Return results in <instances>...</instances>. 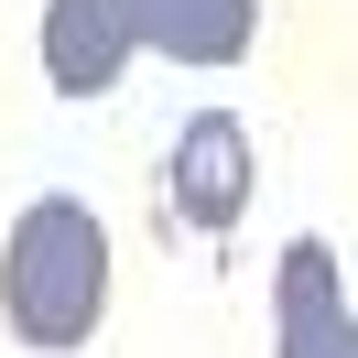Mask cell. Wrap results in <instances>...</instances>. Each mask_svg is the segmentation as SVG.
Listing matches in <instances>:
<instances>
[{
	"mask_svg": "<svg viewBox=\"0 0 358 358\" xmlns=\"http://www.w3.org/2000/svg\"><path fill=\"white\" fill-rule=\"evenodd\" d=\"M271 358H358V315H348V271L326 239L282 250V282H271Z\"/></svg>",
	"mask_w": 358,
	"mask_h": 358,
	"instance_id": "277c9868",
	"label": "cell"
},
{
	"mask_svg": "<svg viewBox=\"0 0 358 358\" xmlns=\"http://www.w3.org/2000/svg\"><path fill=\"white\" fill-rule=\"evenodd\" d=\"M239 206H250V131H239V109H196L163 152V228L228 239Z\"/></svg>",
	"mask_w": 358,
	"mask_h": 358,
	"instance_id": "3957f363",
	"label": "cell"
},
{
	"mask_svg": "<svg viewBox=\"0 0 358 358\" xmlns=\"http://www.w3.org/2000/svg\"><path fill=\"white\" fill-rule=\"evenodd\" d=\"M261 44V0H44V76L66 98H109L131 55L239 66Z\"/></svg>",
	"mask_w": 358,
	"mask_h": 358,
	"instance_id": "6da1fadb",
	"label": "cell"
},
{
	"mask_svg": "<svg viewBox=\"0 0 358 358\" xmlns=\"http://www.w3.org/2000/svg\"><path fill=\"white\" fill-rule=\"evenodd\" d=\"M98 315H109V228L76 196H33L0 239V326L22 348L66 358L98 336Z\"/></svg>",
	"mask_w": 358,
	"mask_h": 358,
	"instance_id": "7a4b0ae2",
	"label": "cell"
}]
</instances>
